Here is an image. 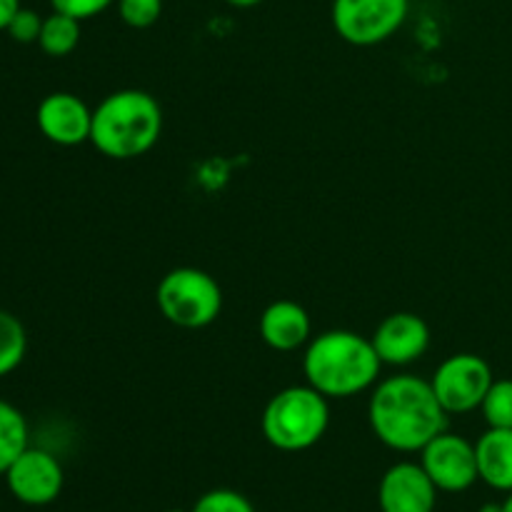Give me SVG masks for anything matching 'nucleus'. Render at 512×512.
<instances>
[{"mask_svg":"<svg viewBox=\"0 0 512 512\" xmlns=\"http://www.w3.org/2000/svg\"><path fill=\"white\" fill-rule=\"evenodd\" d=\"M368 420L375 438L398 453H418L448 430V413L433 385L418 375H393L375 385Z\"/></svg>","mask_w":512,"mask_h":512,"instance_id":"f257e3e1","label":"nucleus"},{"mask_svg":"<svg viewBox=\"0 0 512 512\" xmlns=\"http://www.w3.org/2000/svg\"><path fill=\"white\" fill-rule=\"evenodd\" d=\"M383 363L368 338L350 330H328L308 345L303 373L325 398H353L378 383Z\"/></svg>","mask_w":512,"mask_h":512,"instance_id":"f03ea898","label":"nucleus"},{"mask_svg":"<svg viewBox=\"0 0 512 512\" xmlns=\"http://www.w3.org/2000/svg\"><path fill=\"white\" fill-rule=\"evenodd\" d=\"M163 110L145 90H115L93 110L90 143L113 160L145 155L160 138Z\"/></svg>","mask_w":512,"mask_h":512,"instance_id":"7ed1b4c3","label":"nucleus"},{"mask_svg":"<svg viewBox=\"0 0 512 512\" xmlns=\"http://www.w3.org/2000/svg\"><path fill=\"white\" fill-rule=\"evenodd\" d=\"M328 425V398L313 385H293L280 390L263 410L265 440L283 453H300L318 445Z\"/></svg>","mask_w":512,"mask_h":512,"instance_id":"20e7f679","label":"nucleus"},{"mask_svg":"<svg viewBox=\"0 0 512 512\" xmlns=\"http://www.w3.org/2000/svg\"><path fill=\"white\" fill-rule=\"evenodd\" d=\"M155 303L168 323L198 330L218 320L223 310V290L205 270L175 268L158 283Z\"/></svg>","mask_w":512,"mask_h":512,"instance_id":"39448f33","label":"nucleus"},{"mask_svg":"<svg viewBox=\"0 0 512 512\" xmlns=\"http://www.w3.org/2000/svg\"><path fill=\"white\" fill-rule=\"evenodd\" d=\"M410 0H333V28L350 45H378L408 20Z\"/></svg>","mask_w":512,"mask_h":512,"instance_id":"423d86ee","label":"nucleus"},{"mask_svg":"<svg viewBox=\"0 0 512 512\" xmlns=\"http://www.w3.org/2000/svg\"><path fill=\"white\" fill-rule=\"evenodd\" d=\"M493 380L495 375L488 360L473 353H458L438 365L430 385L445 413L465 415L483 405Z\"/></svg>","mask_w":512,"mask_h":512,"instance_id":"0eeeda50","label":"nucleus"},{"mask_svg":"<svg viewBox=\"0 0 512 512\" xmlns=\"http://www.w3.org/2000/svg\"><path fill=\"white\" fill-rule=\"evenodd\" d=\"M420 465L440 493H465L480 480L475 443L448 430L420 450Z\"/></svg>","mask_w":512,"mask_h":512,"instance_id":"6e6552de","label":"nucleus"},{"mask_svg":"<svg viewBox=\"0 0 512 512\" xmlns=\"http://www.w3.org/2000/svg\"><path fill=\"white\" fill-rule=\"evenodd\" d=\"M5 483L15 500L23 505H50L60 495L65 473L60 460L43 448H25L5 470Z\"/></svg>","mask_w":512,"mask_h":512,"instance_id":"1a4fd4ad","label":"nucleus"},{"mask_svg":"<svg viewBox=\"0 0 512 512\" xmlns=\"http://www.w3.org/2000/svg\"><path fill=\"white\" fill-rule=\"evenodd\" d=\"M38 130L55 145L73 148L90 140L93 130V110L73 93H50L40 100L35 110Z\"/></svg>","mask_w":512,"mask_h":512,"instance_id":"9d476101","label":"nucleus"},{"mask_svg":"<svg viewBox=\"0 0 512 512\" xmlns=\"http://www.w3.org/2000/svg\"><path fill=\"white\" fill-rule=\"evenodd\" d=\"M370 343L380 363L403 368L423 358L425 350L430 348V328L420 315L393 313L375 328Z\"/></svg>","mask_w":512,"mask_h":512,"instance_id":"9b49d317","label":"nucleus"},{"mask_svg":"<svg viewBox=\"0 0 512 512\" xmlns=\"http://www.w3.org/2000/svg\"><path fill=\"white\" fill-rule=\"evenodd\" d=\"M438 493L423 465L398 463L380 480L378 503L383 512H435Z\"/></svg>","mask_w":512,"mask_h":512,"instance_id":"f8f14e48","label":"nucleus"},{"mask_svg":"<svg viewBox=\"0 0 512 512\" xmlns=\"http://www.w3.org/2000/svg\"><path fill=\"white\" fill-rule=\"evenodd\" d=\"M310 315L295 300H275L260 315V338L278 353H293L310 340Z\"/></svg>","mask_w":512,"mask_h":512,"instance_id":"ddd939ff","label":"nucleus"},{"mask_svg":"<svg viewBox=\"0 0 512 512\" xmlns=\"http://www.w3.org/2000/svg\"><path fill=\"white\" fill-rule=\"evenodd\" d=\"M478 475L488 488L512 493V428H488L475 443Z\"/></svg>","mask_w":512,"mask_h":512,"instance_id":"4468645a","label":"nucleus"},{"mask_svg":"<svg viewBox=\"0 0 512 512\" xmlns=\"http://www.w3.org/2000/svg\"><path fill=\"white\" fill-rule=\"evenodd\" d=\"M30 428L25 415L13 403L0 398V475L13 465V460L28 448Z\"/></svg>","mask_w":512,"mask_h":512,"instance_id":"2eb2a0df","label":"nucleus"},{"mask_svg":"<svg viewBox=\"0 0 512 512\" xmlns=\"http://www.w3.org/2000/svg\"><path fill=\"white\" fill-rule=\"evenodd\" d=\"M80 40V20L70 18L63 13H50L43 18V30H40L38 45L50 58H65L78 48Z\"/></svg>","mask_w":512,"mask_h":512,"instance_id":"dca6fc26","label":"nucleus"},{"mask_svg":"<svg viewBox=\"0 0 512 512\" xmlns=\"http://www.w3.org/2000/svg\"><path fill=\"white\" fill-rule=\"evenodd\" d=\"M28 353V333L8 310H0V378L20 368Z\"/></svg>","mask_w":512,"mask_h":512,"instance_id":"f3484780","label":"nucleus"},{"mask_svg":"<svg viewBox=\"0 0 512 512\" xmlns=\"http://www.w3.org/2000/svg\"><path fill=\"white\" fill-rule=\"evenodd\" d=\"M488 428H512V378H498L480 405Z\"/></svg>","mask_w":512,"mask_h":512,"instance_id":"a211bd4d","label":"nucleus"},{"mask_svg":"<svg viewBox=\"0 0 512 512\" xmlns=\"http://www.w3.org/2000/svg\"><path fill=\"white\" fill-rule=\"evenodd\" d=\"M190 512H255V508L245 495L238 493V490L218 488L205 493Z\"/></svg>","mask_w":512,"mask_h":512,"instance_id":"6ab92c4d","label":"nucleus"},{"mask_svg":"<svg viewBox=\"0 0 512 512\" xmlns=\"http://www.w3.org/2000/svg\"><path fill=\"white\" fill-rule=\"evenodd\" d=\"M118 13L130 28H150L163 13V0H118Z\"/></svg>","mask_w":512,"mask_h":512,"instance_id":"aec40b11","label":"nucleus"},{"mask_svg":"<svg viewBox=\"0 0 512 512\" xmlns=\"http://www.w3.org/2000/svg\"><path fill=\"white\" fill-rule=\"evenodd\" d=\"M40 30H43V18L35 10L20 8L5 33L15 40V43H38Z\"/></svg>","mask_w":512,"mask_h":512,"instance_id":"412c9836","label":"nucleus"},{"mask_svg":"<svg viewBox=\"0 0 512 512\" xmlns=\"http://www.w3.org/2000/svg\"><path fill=\"white\" fill-rule=\"evenodd\" d=\"M113 3L115 0H50L55 13L70 15V18L75 20L95 18V15L105 13Z\"/></svg>","mask_w":512,"mask_h":512,"instance_id":"4be33fe9","label":"nucleus"},{"mask_svg":"<svg viewBox=\"0 0 512 512\" xmlns=\"http://www.w3.org/2000/svg\"><path fill=\"white\" fill-rule=\"evenodd\" d=\"M23 8L20 0H0V30H5L10 25V20L15 18V13Z\"/></svg>","mask_w":512,"mask_h":512,"instance_id":"5701e85b","label":"nucleus"},{"mask_svg":"<svg viewBox=\"0 0 512 512\" xmlns=\"http://www.w3.org/2000/svg\"><path fill=\"white\" fill-rule=\"evenodd\" d=\"M228 5H233V8H253V5L263 3V0H225Z\"/></svg>","mask_w":512,"mask_h":512,"instance_id":"b1692460","label":"nucleus"},{"mask_svg":"<svg viewBox=\"0 0 512 512\" xmlns=\"http://www.w3.org/2000/svg\"><path fill=\"white\" fill-rule=\"evenodd\" d=\"M478 512H503V503H485Z\"/></svg>","mask_w":512,"mask_h":512,"instance_id":"393cba45","label":"nucleus"},{"mask_svg":"<svg viewBox=\"0 0 512 512\" xmlns=\"http://www.w3.org/2000/svg\"><path fill=\"white\" fill-rule=\"evenodd\" d=\"M503 512H512V493H508V498H505V503H503Z\"/></svg>","mask_w":512,"mask_h":512,"instance_id":"a878e982","label":"nucleus"},{"mask_svg":"<svg viewBox=\"0 0 512 512\" xmlns=\"http://www.w3.org/2000/svg\"><path fill=\"white\" fill-rule=\"evenodd\" d=\"M165 512H188V510H165Z\"/></svg>","mask_w":512,"mask_h":512,"instance_id":"bb28decb","label":"nucleus"}]
</instances>
